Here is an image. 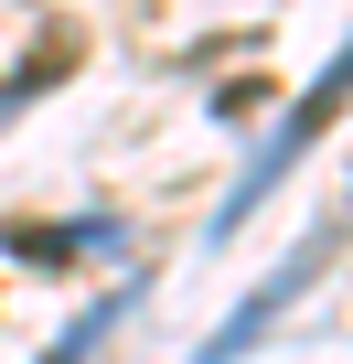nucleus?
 <instances>
[{"label": "nucleus", "mask_w": 353, "mask_h": 364, "mask_svg": "<svg viewBox=\"0 0 353 364\" xmlns=\"http://www.w3.org/2000/svg\"><path fill=\"white\" fill-rule=\"evenodd\" d=\"M342 236H353V204H342V215H321V225L300 236V257H289V268H278V279H268V289H257V300H246V311H236V321L204 343V364H236V353H246V343H257V332H268V321H278V311H289V300L321 279V257H332Z\"/></svg>", "instance_id": "1"}, {"label": "nucleus", "mask_w": 353, "mask_h": 364, "mask_svg": "<svg viewBox=\"0 0 353 364\" xmlns=\"http://www.w3.org/2000/svg\"><path fill=\"white\" fill-rule=\"evenodd\" d=\"M342 107H353V43H342V54H332V75H321V86H310L300 107H289V129H278V139L257 150V171H246V193H257V182H278V171H289V161H300V150H310V139H321V129L342 118ZM246 193L225 204V225L246 215Z\"/></svg>", "instance_id": "2"}]
</instances>
